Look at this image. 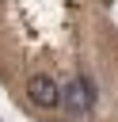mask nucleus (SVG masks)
Listing matches in <instances>:
<instances>
[{
    "label": "nucleus",
    "mask_w": 118,
    "mask_h": 122,
    "mask_svg": "<svg viewBox=\"0 0 118 122\" xmlns=\"http://www.w3.org/2000/svg\"><path fill=\"white\" fill-rule=\"evenodd\" d=\"M27 99L38 111H53V107H61V84L53 76H46V72H34L27 80Z\"/></svg>",
    "instance_id": "1"
},
{
    "label": "nucleus",
    "mask_w": 118,
    "mask_h": 122,
    "mask_svg": "<svg viewBox=\"0 0 118 122\" xmlns=\"http://www.w3.org/2000/svg\"><path fill=\"white\" fill-rule=\"evenodd\" d=\"M61 107H69L72 114H88L95 107V84L88 76H72V84L61 88Z\"/></svg>",
    "instance_id": "2"
}]
</instances>
